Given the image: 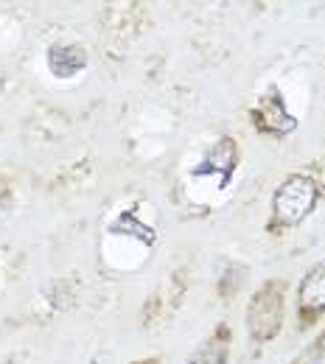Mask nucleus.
<instances>
[{
  "mask_svg": "<svg viewBox=\"0 0 325 364\" xmlns=\"http://www.w3.org/2000/svg\"><path fill=\"white\" fill-rule=\"evenodd\" d=\"M300 297V309L306 314H323L325 311V261H320L317 267H311L306 277L300 280L297 289Z\"/></svg>",
  "mask_w": 325,
  "mask_h": 364,
  "instance_id": "obj_4",
  "label": "nucleus"
},
{
  "mask_svg": "<svg viewBox=\"0 0 325 364\" xmlns=\"http://www.w3.org/2000/svg\"><path fill=\"white\" fill-rule=\"evenodd\" d=\"M255 118L270 121V129H275V132H292L294 124H297V121L283 109V101H280L278 92H272V95L264 98V104H261V109L255 112Z\"/></svg>",
  "mask_w": 325,
  "mask_h": 364,
  "instance_id": "obj_5",
  "label": "nucleus"
},
{
  "mask_svg": "<svg viewBox=\"0 0 325 364\" xmlns=\"http://www.w3.org/2000/svg\"><path fill=\"white\" fill-rule=\"evenodd\" d=\"M202 166H205V168H196V171H193L196 177H202L205 171H222V177L228 182V177L233 174V140H222L219 146H213V151L205 157Z\"/></svg>",
  "mask_w": 325,
  "mask_h": 364,
  "instance_id": "obj_6",
  "label": "nucleus"
},
{
  "mask_svg": "<svg viewBox=\"0 0 325 364\" xmlns=\"http://www.w3.org/2000/svg\"><path fill=\"white\" fill-rule=\"evenodd\" d=\"M186 364H228V345L222 339H211Z\"/></svg>",
  "mask_w": 325,
  "mask_h": 364,
  "instance_id": "obj_7",
  "label": "nucleus"
},
{
  "mask_svg": "<svg viewBox=\"0 0 325 364\" xmlns=\"http://www.w3.org/2000/svg\"><path fill=\"white\" fill-rule=\"evenodd\" d=\"M85 65H87V53H85L82 46L59 43V46H50V50H48V68H50V73L56 79H70Z\"/></svg>",
  "mask_w": 325,
  "mask_h": 364,
  "instance_id": "obj_3",
  "label": "nucleus"
},
{
  "mask_svg": "<svg viewBox=\"0 0 325 364\" xmlns=\"http://www.w3.org/2000/svg\"><path fill=\"white\" fill-rule=\"evenodd\" d=\"M320 356H323V342H314L294 364H320Z\"/></svg>",
  "mask_w": 325,
  "mask_h": 364,
  "instance_id": "obj_8",
  "label": "nucleus"
},
{
  "mask_svg": "<svg viewBox=\"0 0 325 364\" xmlns=\"http://www.w3.org/2000/svg\"><path fill=\"white\" fill-rule=\"evenodd\" d=\"M317 196H320V188L311 177H289V180L280 185L275 191V199H272V210H275V219L280 225H297L303 222L314 205H317Z\"/></svg>",
  "mask_w": 325,
  "mask_h": 364,
  "instance_id": "obj_1",
  "label": "nucleus"
},
{
  "mask_svg": "<svg viewBox=\"0 0 325 364\" xmlns=\"http://www.w3.org/2000/svg\"><path fill=\"white\" fill-rule=\"evenodd\" d=\"M280 322H283V297H280V286L275 283H267L250 303L247 309V325H250V333L261 342L272 339L280 331Z\"/></svg>",
  "mask_w": 325,
  "mask_h": 364,
  "instance_id": "obj_2",
  "label": "nucleus"
}]
</instances>
